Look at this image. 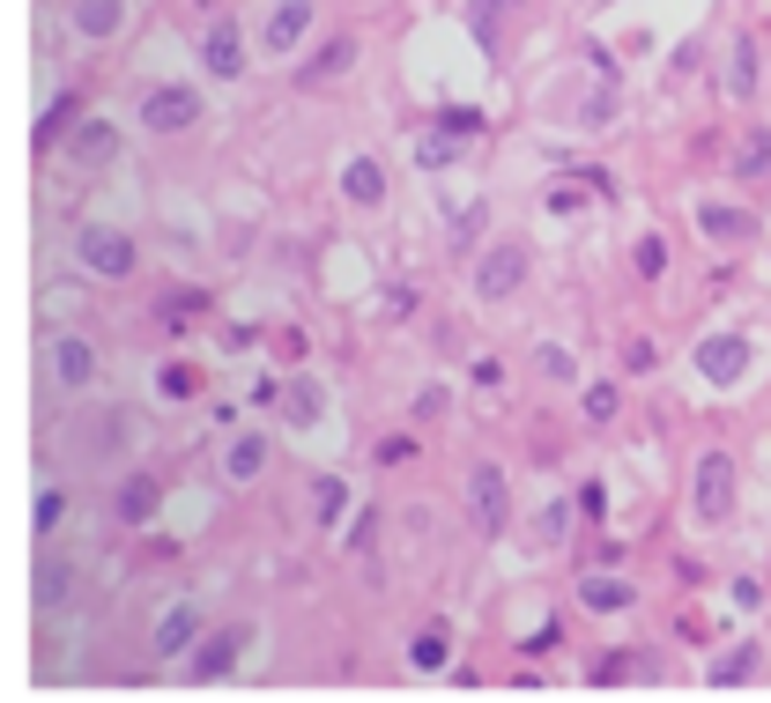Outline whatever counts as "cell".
<instances>
[{
	"label": "cell",
	"mask_w": 771,
	"mask_h": 703,
	"mask_svg": "<svg viewBox=\"0 0 771 703\" xmlns=\"http://www.w3.org/2000/svg\"><path fill=\"white\" fill-rule=\"evenodd\" d=\"M438 126H452V134H468L475 141V134H482V112H475V104H446V119Z\"/></svg>",
	"instance_id": "obj_41"
},
{
	"label": "cell",
	"mask_w": 771,
	"mask_h": 703,
	"mask_svg": "<svg viewBox=\"0 0 771 703\" xmlns=\"http://www.w3.org/2000/svg\"><path fill=\"white\" fill-rule=\"evenodd\" d=\"M482 222H490V208H468V216H460V230H452V238L468 244V238H482Z\"/></svg>",
	"instance_id": "obj_45"
},
{
	"label": "cell",
	"mask_w": 771,
	"mask_h": 703,
	"mask_svg": "<svg viewBox=\"0 0 771 703\" xmlns=\"http://www.w3.org/2000/svg\"><path fill=\"white\" fill-rule=\"evenodd\" d=\"M356 38H348V30H334V38H320V45L304 52V67H298V90H326V82H342L348 67H356Z\"/></svg>",
	"instance_id": "obj_12"
},
{
	"label": "cell",
	"mask_w": 771,
	"mask_h": 703,
	"mask_svg": "<svg viewBox=\"0 0 771 703\" xmlns=\"http://www.w3.org/2000/svg\"><path fill=\"white\" fill-rule=\"evenodd\" d=\"M75 267L90 274V282H126V274L142 267V252H134V238L112 230V222H82L75 230Z\"/></svg>",
	"instance_id": "obj_3"
},
{
	"label": "cell",
	"mask_w": 771,
	"mask_h": 703,
	"mask_svg": "<svg viewBox=\"0 0 771 703\" xmlns=\"http://www.w3.org/2000/svg\"><path fill=\"white\" fill-rule=\"evenodd\" d=\"M126 444H134V415L126 408H82V415H67V430H60V452H67L75 466L119 460Z\"/></svg>",
	"instance_id": "obj_1"
},
{
	"label": "cell",
	"mask_w": 771,
	"mask_h": 703,
	"mask_svg": "<svg viewBox=\"0 0 771 703\" xmlns=\"http://www.w3.org/2000/svg\"><path fill=\"white\" fill-rule=\"evenodd\" d=\"M156 386L171 392V400H194V392H200V370L194 364H164V378H156Z\"/></svg>",
	"instance_id": "obj_38"
},
{
	"label": "cell",
	"mask_w": 771,
	"mask_h": 703,
	"mask_svg": "<svg viewBox=\"0 0 771 703\" xmlns=\"http://www.w3.org/2000/svg\"><path fill=\"white\" fill-rule=\"evenodd\" d=\"M342 200L348 208H378V200H386V164H378V156H348L342 164Z\"/></svg>",
	"instance_id": "obj_21"
},
{
	"label": "cell",
	"mask_w": 771,
	"mask_h": 703,
	"mask_svg": "<svg viewBox=\"0 0 771 703\" xmlns=\"http://www.w3.org/2000/svg\"><path fill=\"white\" fill-rule=\"evenodd\" d=\"M534 364H542L549 386H572V378H579V364H572V348H564V340H542V348H534Z\"/></svg>",
	"instance_id": "obj_34"
},
{
	"label": "cell",
	"mask_w": 771,
	"mask_h": 703,
	"mask_svg": "<svg viewBox=\"0 0 771 703\" xmlns=\"http://www.w3.org/2000/svg\"><path fill=\"white\" fill-rule=\"evenodd\" d=\"M468 504H475V526H482L490 541L512 526V482H504V466H498V460H482V466L468 474Z\"/></svg>",
	"instance_id": "obj_7"
},
{
	"label": "cell",
	"mask_w": 771,
	"mask_h": 703,
	"mask_svg": "<svg viewBox=\"0 0 771 703\" xmlns=\"http://www.w3.org/2000/svg\"><path fill=\"white\" fill-rule=\"evenodd\" d=\"M564 534H572V504L556 496V504H542V518H534V548H564Z\"/></svg>",
	"instance_id": "obj_32"
},
{
	"label": "cell",
	"mask_w": 771,
	"mask_h": 703,
	"mask_svg": "<svg viewBox=\"0 0 771 703\" xmlns=\"http://www.w3.org/2000/svg\"><path fill=\"white\" fill-rule=\"evenodd\" d=\"M572 600L586 607V615H623V607H638V585L616 578V570H586V578L572 585Z\"/></svg>",
	"instance_id": "obj_16"
},
{
	"label": "cell",
	"mask_w": 771,
	"mask_h": 703,
	"mask_svg": "<svg viewBox=\"0 0 771 703\" xmlns=\"http://www.w3.org/2000/svg\"><path fill=\"white\" fill-rule=\"evenodd\" d=\"M378 541V511H364V518H356V534H348V548H356V556H364V548H372Z\"/></svg>",
	"instance_id": "obj_44"
},
{
	"label": "cell",
	"mask_w": 771,
	"mask_h": 703,
	"mask_svg": "<svg viewBox=\"0 0 771 703\" xmlns=\"http://www.w3.org/2000/svg\"><path fill=\"white\" fill-rule=\"evenodd\" d=\"M527 267H534V252H527L520 238L482 244V260H475V296H482V304H512V296L527 290Z\"/></svg>",
	"instance_id": "obj_6"
},
{
	"label": "cell",
	"mask_w": 771,
	"mask_h": 703,
	"mask_svg": "<svg viewBox=\"0 0 771 703\" xmlns=\"http://www.w3.org/2000/svg\"><path fill=\"white\" fill-rule=\"evenodd\" d=\"M512 8H520V0H468V30H475V45L482 52H498V30H504Z\"/></svg>",
	"instance_id": "obj_26"
},
{
	"label": "cell",
	"mask_w": 771,
	"mask_h": 703,
	"mask_svg": "<svg viewBox=\"0 0 771 703\" xmlns=\"http://www.w3.org/2000/svg\"><path fill=\"white\" fill-rule=\"evenodd\" d=\"M757 364V348H749V334H705L697 340V370L712 378V386H742V370Z\"/></svg>",
	"instance_id": "obj_10"
},
{
	"label": "cell",
	"mask_w": 771,
	"mask_h": 703,
	"mask_svg": "<svg viewBox=\"0 0 771 703\" xmlns=\"http://www.w3.org/2000/svg\"><path fill=\"white\" fill-rule=\"evenodd\" d=\"M446 659H452L446 630H416V644H408V667H416V674H438Z\"/></svg>",
	"instance_id": "obj_31"
},
{
	"label": "cell",
	"mask_w": 771,
	"mask_h": 703,
	"mask_svg": "<svg viewBox=\"0 0 771 703\" xmlns=\"http://www.w3.org/2000/svg\"><path fill=\"white\" fill-rule=\"evenodd\" d=\"M312 23H320V0H274L268 23H260V52H268V60H290Z\"/></svg>",
	"instance_id": "obj_9"
},
{
	"label": "cell",
	"mask_w": 771,
	"mask_h": 703,
	"mask_svg": "<svg viewBox=\"0 0 771 703\" xmlns=\"http://www.w3.org/2000/svg\"><path fill=\"white\" fill-rule=\"evenodd\" d=\"M45 378L60 392H97L104 378V348L90 334H45Z\"/></svg>",
	"instance_id": "obj_5"
},
{
	"label": "cell",
	"mask_w": 771,
	"mask_h": 703,
	"mask_svg": "<svg viewBox=\"0 0 771 703\" xmlns=\"http://www.w3.org/2000/svg\"><path fill=\"white\" fill-rule=\"evenodd\" d=\"M631 267L646 274V282H660V274H668V244H660V238H638V244H631Z\"/></svg>",
	"instance_id": "obj_35"
},
{
	"label": "cell",
	"mask_w": 771,
	"mask_h": 703,
	"mask_svg": "<svg viewBox=\"0 0 771 703\" xmlns=\"http://www.w3.org/2000/svg\"><path fill=\"white\" fill-rule=\"evenodd\" d=\"M697 230L712 244H757V208H727V200H697Z\"/></svg>",
	"instance_id": "obj_18"
},
{
	"label": "cell",
	"mask_w": 771,
	"mask_h": 703,
	"mask_svg": "<svg viewBox=\"0 0 771 703\" xmlns=\"http://www.w3.org/2000/svg\"><path fill=\"white\" fill-rule=\"evenodd\" d=\"M238 652H246V630L230 622V630H208L194 644V659H186V681H223L230 667H238Z\"/></svg>",
	"instance_id": "obj_15"
},
{
	"label": "cell",
	"mask_w": 771,
	"mask_h": 703,
	"mask_svg": "<svg viewBox=\"0 0 771 703\" xmlns=\"http://www.w3.org/2000/svg\"><path fill=\"white\" fill-rule=\"evenodd\" d=\"M734 504H742V466H734V452H697L690 466V511H697V526H727L734 518Z\"/></svg>",
	"instance_id": "obj_2"
},
{
	"label": "cell",
	"mask_w": 771,
	"mask_h": 703,
	"mask_svg": "<svg viewBox=\"0 0 771 703\" xmlns=\"http://www.w3.org/2000/svg\"><path fill=\"white\" fill-rule=\"evenodd\" d=\"M579 415H586L594 430H608V422L623 415V386H608V378H601V386H586V392H579Z\"/></svg>",
	"instance_id": "obj_28"
},
{
	"label": "cell",
	"mask_w": 771,
	"mask_h": 703,
	"mask_svg": "<svg viewBox=\"0 0 771 703\" xmlns=\"http://www.w3.org/2000/svg\"><path fill=\"white\" fill-rule=\"evenodd\" d=\"M757 82H764V67H757V38H734V45H727V97L742 104V97H757Z\"/></svg>",
	"instance_id": "obj_25"
},
{
	"label": "cell",
	"mask_w": 771,
	"mask_h": 703,
	"mask_svg": "<svg viewBox=\"0 0 771 703\" xmlns=\"http://www.w3.org/2000/svg\"><path fill=\"white\" fill-rule=\"evenodd\" d=\"M200 112H208V104H200L194 82H149V90L134 97V119L149 126V134H194Z\"/></svg>",
	"instance_id": "obj_4"
},
{
	"label": "cell",
	"mask_w": 771,
	"mask_h": 703,
	"mask_svg": "<svg viewBox=\"0 0 771 703\" xmlns=\"http://www.w3.org/2000/svg\"><path fill=\"white\" fill-rule=\"evenodd\" d=\"M475 386H482V392L504 386V364H498V356H475Z\"/></svg>",
	"instance_id": "obj_43"
},
{
	"label": "cell",
	"mask_w": 771,
	"mask_h": 703,
	"mask_svg": "<svg viewBox=\"0 0 771 703\" xmlns=\"http://www.w3.org/2000/svg\"><path fill=\"white\" fill-rule=\"evenodd\" d=\"M460 148H468V134L438 126V134H424V141H416V164H424V170H446V164H460Z\"/></svg>",
	"instance_id": "obj_27"
},
{
	"label": "cell",
	"mask_w": 771,
	"mask_h": 703,
	"mask_svg": "<svg viewBox=\"0 0 771 703\" xmlns=\"http://www.w3.org/2000/svg\"><path fill=\"white\" fill-rule=\"evenodd\" d=\"M30 592H38V607H75V563L60 556V548H38Z\"/></svg>",
	"instance_id": "obj_19"
},
{
	"label": "cell",
	"mask_w": 771,
	"mask_h": 703,
	"mask_svg": "<svg viewBox=\"0 0 771 703\" xmlns=\"http://www.w3.org/2000/svg\"><path fill=\"white\" fill-rule=\"evenodd\" d=\"M623 370H631V378H646V370H660V348H653L646 334H638V340H623Z\"/></svg>",
	"instance_id": "obj_39"
},
{
	"label": "cell",
	"mask_w": 771,
	"mask_h": 703,
	"mask_svg": "<svg viewBox=\"0 0 771 703\" xmlns=\"http://www.w3.org/2000/svg\"><path fill=\"white\" fill-rule=\"evenodd\" d=\"M60 518H67V489L52 482L45 496H38V541H52V534H60Z\"/></svg>",
	"instance_id": "obj_36"
},
{
	"label": "cell",
	"mask_w": 771,
	"mask_h": 703,
	"mask_svg": "<svg viewBox=\"0 0 771 703\" xmlns=\"http://www.w3.org/2000/svg\"><path fill=\"white\" fill-rule=\"evenodd\" d=\"M156 511H164V482H156V474H126L119 496H112V518H119V526H149Z\"/></svg>",
	"instance_id": "obj_20"
},
{
	"label": "cell",
	"mask_w": 771,
	"mask_h": 703,
	"mask_svg": "<svg viewBox=\"0 0 771 703\" xmlns=\"http://www.w3.org/2000/svg\"><path fill=\"white\" fill-rule=\"evenodd\" d=\"M274 415H282V422H290V430H320L326 422V386L320 378H282V386H274Z\"/></svg>",
	"instance_id": "obj_14"
},
{
	"label": "cell",
	"mask_w": 771,
	"mask_h": 703,
	"mask_svg": "<svg viewBox=\"0 0 771 703\" xmlns=\"http://www.w3.org/2000/svg\"><path fill=\"white\" fill-rule=\"evenodd\" d=\"M60 156H67L75 170H104V164H119V126L104 119V112H90V119H75V126H67Z\"/></svg>",
	"instance_id": "obj_8"
},
{
	"label": "cell",
	"mask_w": 771,
	"mask_h": 703,
	"mask_svg": "<svg viewBox=\"0 0 771 703\" xmlns=\"http://www.w3.org/2000/svg\"><path fill=\"white\" fill-rule=\"evenodd\" d=\"M372 452H378V466H400V460H416V437H378Z\"/></svg>",
	"instance_id": "obj_42"
},
{
	"label": "cell",
	"mask_w": 771,
	"mask_h": 703,
	"mask_svg": "<svg viewBox=\"0 0 771 703\" xmlns=\"http://www.w3.org/2000/svg\"><path fill=\"white\" fill-rule=\"evenodd\" d=\"M727 600H734V607H757V600H764V585H757V578H734V592H727Z\"/></svg>",
	"instance_id": "obj_46"
},
{
	"label": "cell",
	"mask_w": 771,
	"mask_h": 703,
	"mask_svg": "<svg viewBox=\"0 0 771 703\" xmlns=\"http://www.w3.org/2000/svg\"><path fill=\"white\" fill-rule=\"evenodd\" d=\"M631 659H638V652H601L594 681H601V689H616V681H631V674H638V667H631Z\"/></svg>",
	"instance_id": "obj_40"
},
{
	"label": "cell",
	"mask_w": 771,
	"mask_h": 703,
	"mask_svg": "<svg viewBox=\"0 0 771 703\" xmlns=\"http://www.w3.org/2000/svg\"><path fill=\"white\" fill-rule=\"evenodd\" d=\"M200 67L216 74V82H238V74H246V30L230 23V15H216V23L200 30Z\"/></svg>",
	"instance_id": "obj_13"
},
{
	"label": "cell",
	"mask_w": 771,
	"mask_h": 703,
	"mask_svg": "<svg viewBox=\"0 0 771 703\" xmlns=\"http://www.w3.org/2000/svg\"><path fill=\"white\" fill-rule=\"evenodd\" d=\"M67 30H75L82 45H112L126 30V0H75V8H67Z\"/></svg>",
	"instance_id": "obj_17"
},
{
	"label": "cell",
	"mask_w": 771,
	"mask_h": 703,
	"mask_svg": "<svg viewBox=\"0 0 771 703\" xmlns=\"http://www.w3.org/2000/svg\"><path fill=\"white\" fill-rule=\"evenodd\" d=\"M268 466H274V430H238L223 444V482L230 489H252Z\"/></svg>",
	"instance_id": "obj_11"
},
{
	"label": "cell",
	"mask_w": 771,
	"mask_h": 703,
	"mask_svg": "<svg viewBox=\"0 0 771 703\" xmlns=\"http://www.w3.org/2000/svg\"><path fill=\"white\" fill-rule=\"evenodd\" d=\"M38 312H45V318H75V312H82V290H67V282H52V290L38 296Z\"/></svg>",
	"instance_id": "obj_37"
},
{
	"label": "cell",
	"mask_w": 771,
	"mask_h": 703,
	"mask_svg": "<svg viewBox=\"0 0 771 703\" xmlns=\"http://www.w3.org/2000/svg\"><path fill=\"white\" fill-rule=\"evenodd\" d=\"M312 511H320V526L334 534V518L348 511V482L342 474H320V482H312Z\"/></svg>",
	"instance_id": "obj_30"
},
{
	"label": "cell",
	"mask_w": 771,
	"mask_h": 703,
	"mask_svg": "<svg viewBox=\"0 0 771 703\" xmlns=\"http://www.w3.org/2000/svg\"><path fill=\"white\" fill-rule=\"evenodd\" d=\"M757 659H764L757 644H727V652H720V667H712V689H742V681L757 674Z\"/></svg>",
	"instance_id": "obj_29"
},
{
	"label": "cell",
	"mask_w": 771,
	"mask_h": 703,
	"mask_svg": "<svg viewBox=\"0 0 771 703\" xmlns=\"http://www.w3.org/2000/svg\"><path fill=\"white\" fill-rule=\"evenodd\" d=\"M734 186H771V126H749L734 148Z\"/></svg>",
	"instance_id": "obj_24"
},
{
	"label": "cell",
	"mask_w": 771,
	"mask_h": 703,
	"mask_svg": "<svg viewBox=\"0 0 771 703\" xmlns=\"http://www.w3.org/2000/svg\"><path fill=\"white\" fill-rule=\"evenodd\" d=\"M616 119H623V82H601L594 97L572 104V126H579V134H608Z\"/></svg>",
	"instance_id": "obj_23"
},
{
	"label": "cell",
	"mask_w": 771,
	"mask_h": 703,
	"mask_svg": "<svg viewBox=\"0 0 771 703\" xmlns=\"http://www.w3.org/2000/svg\"><path fill=\"white\" fill-rule=\"evenodd\" d=\"M67 126H75V97H52L45 119H38V148H60L67 141Z\"/></svg>",
	"instance_id": "obj_33"
},
{
	"label": "cell",
	"mask_w": 771,
	"mask_h": 703,
	"mask_svg": "<svg viewBox=\"0 0 771 703\" xmlns=\"http://www.w3.org/2000/svg\"><path fill=\"white\" fill-rule=\"evenodd\" d=\"M186 644H200V607L194 600H171V615L156 622V659H178Z\"/></svg>",
	"instance_id": "obj_22"
}]
</instances>
